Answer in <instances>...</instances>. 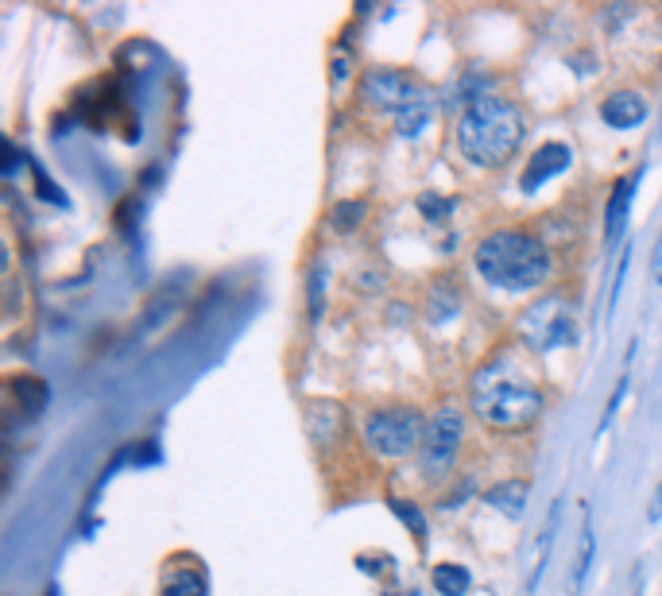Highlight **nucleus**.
<instances>
[{
	"instance_id": "obj_6",
	"label": "nucleus",
	"mask_w": 662,
	"mask_h": 596,
	"mask_svg": "<svg viewBox=\"0 0 662 596\" xmlns=\"http://www.w3.org/2000/svg\"><path fill=\"white\" fill-rule=\"evenodd\" d=\"M461 445H465V410L458 403H441L438 410L426 422L423 445H418V477L430 480V485H441V480L453 477L461 457Z\"/></svg>"
},
{
	"instance_id": "obj_10",
	"label": "nucleus",
	"mask_w": 662,
	"mask_h": 596,
	"mask_svg": "<svg viewBox=\"0 0 662 596\" xmlns=\"http://www.w3.org/2000/svg\"><path fill=\"white\" fill-rule=\"evenodd\" d=\"M159 596H210V581H205V570L194 562V558H190V553H182L179 562L163 570Z\"/></svg>"
},
{
	"instance_id": "obj_3",
	"label": "nucleus",
	"mask_w": 662,
	"mask_h": 596,
	"mask_svg": "<svg viewBox=\"0 0 662 596\" xmlns=\"http://www.w3.org/2000/svg\"><path fill=\"white\" fill-rule=\"evenodd\" d=\"M527 140V112L516 97L484 94L458 112L453 144L465 163L481 170L508 167Z\"/></svg>"
},
{
	"instance_id": "obj_12",
	"label": "nucleus",
	"mask_w": 662,
	"mask_h": 596,
	"mask_svg": "<svg viewBox=\"0 0 662 596\" xmlns=\"http://www.w3.org/2000/svg\"><path fill=\"white\" fill-rule=\"evenodd\" d=\"M338 434H345V410L333 400H315L306 407V438L315 445L338 442Z\"/></svg>"
},
{
	"instance_id": "obj_14",
	"label": "nucleus",
	"mask_w": 662,
	"mask_h": 596,
	"mask_svg": "<svg viewBox=\"0 0 662 596\" xmlns=\"http://www.w3.org/2000/svg\"><path fill=\"white\" fill-rule=\"evenodd\" d=\"M636 182H639V175H628V179H620L616 187H612L608 205H604V240L620 237L624 222H628L631 198H636Z\"/></svg>"
},
{
	"instance_id": "obj_9",
	"label": "nucleus",
	"mask_w": 662,
	"mask_h": 596,
	"mask_svg": "<svg viewBox=\"0 0 662 596\" xmlns=\"http://www.w3.org/2000/svg\"><path fill=\"white\" fill-rule=\"evenodd\" d=\"M569 163H574V152H569V144H561V140H551V144L535 147V152L527 155V167H523V175H519V187H523V190H539L543 182L558 179Z\"/></svg>"
},
{
	"instance_id": "obj_5",
	"label": "nucleus",
	"mask_w": 662,
	"mask_h": 596,
	"mask_svg": "<svg viewBox=\"0 0 662 596\" xmlns=\"http://www.w3.org/2000/svg\"><path fill=\"white\" fill-rule=\"evenodd\" d=\"M426 422L430 415H423L415 403H380L360 415V442L380 461H407L418 457Z\"/></svg>"
},
{
	"instance_id": "obj_16",
	"label": "nucleus",
	"mask_w": 662,
	"mask_h": 596,
	"mask_svg": "<svg viewBox=\"0 0 662 596\" xmlns=\"http://www.w3.org/2000/svg\"><path fill=\"white\" fill-rule=\"evenodd\" d=\"M430 585L438 588L441 596H465L469 585H473V573L458 562H438L430 570Z\"/></svg>"
},
{
	"instance_id": "obj_13",
	"label": "nucleus",
	"mask_w": 662,
	"mask_h": 596,
	"mask_svg": "<svg viewBox=\"0 0 662 596\" xmlns=\"http://www.w3.org/2000/svg\"><path fill=\"white\" fill-rule=\"evenodd\" d=\"M461 287L450 279V275H438V279L430 283V295H426V318H430V325H446L453 322V318L461 314Z\"/></svg>"
},
{
	"instance_id": "obj_8",
	"label": "nucleus",
	"mask_w": 662,
	"mask_h": 596,
	"mask_svg": "<svg viewBox=\"0 0 662 596\" xmlns=\"http://www.w3.org/2000/svg\"><path fill=\"white\" fill-rule=\"evenodd\" d=\"M601 120L608 128H616V132H628V128H639L647 120V112H651V105H647V97L639 94V90H631V85H624V90H612V94L601 97Z\"/></svg>"
},
{
	"instance_id": "obj_1",
	"label": "nucleus",
	"mask_w": 662,
	"mask_h": 596,
	"mask_svg": "<svg viewBox=\"0 0 662 596\" xmlns=\"http://www.w3.org/2000/svg\"><path fill=\"white\" fill-rule=\"evenodd\" d=\"M469 415L493 434H523L539 422L546 395L516 349L493 353L469 372L465 388Z\"/></svg>"
},
{
	"instance_id": "obj_18",
	"label": "nucleus",
	"mask_w": 662,
	"mask_h": 596,
	"mask_svg": "<svg viewBox=\"0 0 662 596\" xmlns=\"http://www.w3.org/2000/svg\"><path fill=\"white\" fill-rule=\"evenodd\" d=\"M651 279L662 287V233H659V240H654V248H651Z\"/></svg>"
},
{
	"instance_id": "obj_17",
	"label": "nucleus",
	"mask_w": 662,
	"mask_h": 596,
	"mask_svg": "<svg viewBox=\"0 0 662 596\" xmlns=\"http://www.w3.org/2000/svg\"><path fill=\"white\" fill-rule=\"evenodd\" d=\"M365 213H368V202H365V198H348V202H338V205H333L330 225H333L338 233H353V229H360Z\"/></svg>"
},
{
	"instance_id": "obj_15",
	"label": "nucleus",
	"mask_w": 662,
	"mask_h": 596,
	"mask_svg": "<svg viewBox=\"0 0 662 596\" xmlns=\"http://www.w3.org/2000/svg\"><path fill=\"white\" fill-rule=\"evenodd\" d=\"M527 492H531V485L527 480H500V485H493L488 492H484V503L488 508H496V511H504L508 520H519L523 515V508H527Z\"/></svg>"
},
{
	"instance_id": "obj_11",
	"label": "nucleus",
	"mask_w": 662,
	"mask_h": 596,
	"mask_svg": "<svg viewBox=\"0 0 662 596\" xmlns=\"http://www.w3.org/2000/svg\"><path fill=\"white\" fill-rule=\"evenodd\" d=\"M434 117H438V97L430 94V90H418L415 97H411L407 105H403L395 117H391V124H395V136H423L426 128L434 124Z\"/></svg>"
},
{
	"instance_id": "obj_2",
	"label": "nucleus",
	"mask_w": 662,
	"mask_h": 596,
	"mask_svg": "<svg viewBox=\"0 0 662 596\" xmlns=\"http://www.w3.org/2000/svg\"><path fill=\"white\" fill-rule=\"evenodd\" d=\"M473 267L484 283L504 295H535L554 279V252L535 229L500 225L473 245Z\"/></svg>"
},
{
	"instance_id": "obj_7",
	"label": "nucleus",
	"mask_w": 662,
	"mask_h": 596,
	"mask_svg": "<svg viewBox=\"0 0 662 596\" xmlns=\"http://www.w3.org/2000/svg\"><path fill=\"white\" fill-rule=\"evenodd\" d=\"M423 85L415 82V74L403 67H373L360 74V85H357V97L365 109L373 112H388V117H395V112L403 109V105L411 102V97L418 94Z\"/></svg>"
},
{
	"instance_id": "obj_4",
	"label": "nucleus",
	"mask_w": 662,
	"mask_h": 596,
	"mask_svg": "<svg viewBox=\"0 0 662 596\" xmlns=\"http://www.w3.org/2000/svg\"><path fill=\"white\" fill-rule=\"evenodd\" d=\"M581 318L578 302L566 290H543L516 314V345L523 353H558L578 345Z\"/></svg>"
}]
</instances>
